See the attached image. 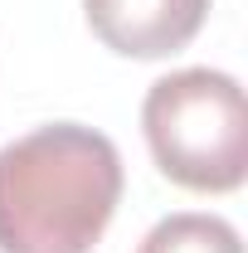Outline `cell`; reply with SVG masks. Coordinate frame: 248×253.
Returning a JSON list of instances; mask_svg holds the SVG:
<instances>
[{
    "mask_svg": "<svg viewBox=\"0 0 248 253\" xmlns=\"http://www.w3.org/2000/svg\"><path fill=\"white\" fill-rule=\"evenodd\" d=\"M117 146L83 122H49L0 146V253H88L122 200Z\"/></svg>",
    "mask_w": 248,
    "mask_h": 253,
    "instance_id": "cell-1",
    "label": "cell"
},
{
    "mask_svg": "<svg viewBox=\"0 0 248 253\" xmlns=\"http://www.w3.org/2000/svg\"><path fill=\"white\" fill-rule=\"evenodd\" d=\"M141 131L165 180L200 195H229L248 175V112L239 78L180 68L146 88Z\"/></svg>",
    "mask_w": 248,
    "mask_h": 253,
    "instance_id": "cell-2",
    "label": "cell"
},
{
    "mask_svg": "<svg viewBox=\"0 0 248 253\" xmlns=\"http://www.w3.org/2000/svg\"><path fill=\"white\" fill-rule=\"evenodd\" d=\"M83 15L112 54L165 59L205 30L209 0H83Z\"/></svg>",
    "mask_w": 248,
    "mask_h": 253,
    "instance_id": "cell-3",
    "label": "cell"
},
{
    "mask_svg": "<svg viewBox=\"0 0 248 253\" xmlns=\"http://www.w3.org/2000/svg\"><path fill=\"white\" fill-rule=\"evenodd\" d=\"M136 253H244L239 229L219 214H200V210H180L151 224V234L136 244Z\"/></svg>",
    "mask_w": 248,
    "mask_h": 253,
    "instance_id": "cell-4",
    "label": "cell"
}]
</instances>
